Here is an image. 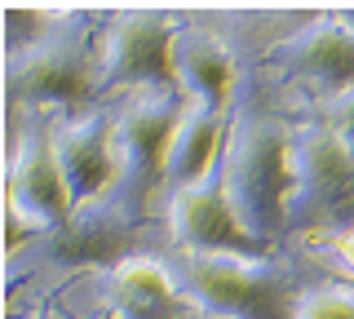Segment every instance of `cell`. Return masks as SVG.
Here are the masks:
<instances>
[{
    "instance_id": "6",
    "label": "cell",
    "mask_w": 354,
    "mask_h": 319,
    "mask_svg": "<svg viewBox=\"0 0 354 319\" xmlns=\"http://www.w3.org/2000/svg\"><path fill=\"white\" fill-rule=\"evenodd\" d=\"M354 226V156L324 116H292V195L288 239Z\"/></svg>"
},
{
    "instance_id": "12",
    "label": "cell",
    "mask_w": 354,
    "mask_h": 319,
    "mask_svg": "<svg viewBox=\"0 0 354 319\" xmlns=\"http://www.w3.org/2000/svg\"><path fill=\"white\" fill-rule=\"evenodd\" d=\"M226 129H230V116L208 111L199 102H186V111L173 129V142H169V160H164V213H169V200L191 191L195 182H204L221 164Z\"/></svg>"
},
{
    "instance_id": "5",
    "label": "cell",
    "mask_w": 354,
    "mask_h": 319,
    "mask_svg": "<svg viewBox=\"0 0 354 319\" xmlns=\"http://www.w3.org/2000/svg\"><path fill=\"white\" fill-rule=\"evenodd\" d=\"M115 111V186L102 200L129 230H164V160L173 129L186 111L182 93H129L111 102Z\"/></svg>"
},
{
    "instance_id": "2",
    "label": "cell",
    "mask_w": 354,
    "mask_h": 319,
    "mask_svg": "<svg viewBox=\"0 0 354 319\" xmlns=\"http://www.w3.org/2000/svg\"><path fill=\"white\" fill-rule=\"evenodd\" d=\"M221 186L239 226L261 248H283L288 195H292V116L248 89L230 111Z\"/></svg>"
},
{
    "instance_id": "3",
    "label": "cell",
    "mask_w": 354,
    "mask_h": 319,
    "mask_svg": "<svg viewBox=\"0 0 354 319\" xmlns=\"http://www.w3.org/2000/svg\"><path fill=\"white\" fill-rule=\"evenodd\" d=\"M106 9L62 5V18L36 49L5 62V120L22 111L80 116L97 107V49Z\"/></svg>"
},
{
    "instance_id": "1",
    "label": "cell",
    "mask_w": 354,
    "mask_h": 319,
    "mask_svg": "<svg viewBox=\"0 0 354 319\" xmlns=\"http://www.w3.org/2000/svg\"><path fill=\"white\" fill-rule=\"evenodd\" d=\"M151 253L199 315L213 319H297L319 271L292 244L274 253H195L155 235Z\"/></svg>"
},
{
    "instance_id": "15",
    "label": "cell",
    "mask_w": 354,
    "mask_h": 319,
    "mask_svg": "<svg viewBox=\"0 0 354 319\" xmlns=\"http://www.w3.org/2000/svg\"><path fill=\"white\" fill-rule=\"evenodd\" d=\"M301 257L328 280H346L354 284V226L332 230V235H306V239H288Z\"/></svg>"
},
{
    "instance_id": "18",
    "label": "cell",
    "mask_w": 354,
    "mask_h": 319,
    "mask_svg": "<svg viewBox=\"0 0 354 319\" xmlns=\"http://www.w3.org/2000/svg\"><path fill=\"white\" fill-rule=\"evenodd\" d=\"M22 319H71L62 311V306H40V311H31V315H22Z\"/></svg>"
},
{
    "instance_id": "10",
    "label": "cell",
    "mask_w": 354,
    "mask_h": 319,
    "mask_svg": "<svg viewBox=\"0 0 354 319\" xmlns=\"http://www.w3.org/2000/svg\"><path fill=\"white\" fill-rule=\"evenodd\" d=\"M53 147H58V164L66 191H71L75 208L102 204L115 186V111L111 102H97L80 116L53 120Z\"/></svg>"
},
{
    "instance_id": "9",
    "label": "cell",
    "mask_w": 354,
    "mask_h": 319,
    "mask_svg": "<svg viewBox=\"0 0 354 319\" xmlns=\"http://www.w3.org/2000/svg\"><path fill=\"white\" fill-rule=\"evenodd\" d=\"M173 75H177V89H182L186 102H199L221 116L235 111L243 80H248L235 49L208 23H199L195 9H182V27L173 36Z\"/></svg>"
},
{
    "instance_id": "8",
    "label": "cell",
    "mask_w": 354,
    "mask_h": 319,
    "mask_svg": "<svg viewBox=\"0 0 354 319\" xmlns=\"http://www.w3.org/2000/svg\"><path fill=\"white\" fill-rule=\"evenodd\" d=\"M53 120L58 111H22L5 120V213L36 235L71 222L75 213L53 147Z\"/></svg>"
},
{
    "instance_id": "17",
    "label": "cell",
    "mask_w": 354,
    "mask_h": 319,
    "mask_svg": "<svg viewBox=\"0 0 354 319\" xmlns=\"http://www.w3.org/2000/svg\"><path fill=\"white\" fill-rule=\"evenodd\" d=\"M310 116V111H306ZM315 116H324L332 129H337V138L350 147V156H354V89L350 93H341V98H332V102L324 107H315Z\"/></svg>"
},
{
    "instance_id": "14",
    "label": "cell",
    "mask_w": 354,
    "mask_h": 319,
    "mask_svg": "<svg viewBox=\"0 0 354 319\" xmlns=\"http://www.w3.org/2000/svg\"><path fill=\"white\" fill-rule=\"evenodd\" d=\"M62 18V5H5L0 23H5V62L18 53L36 49Z\"/></svg>"
},
{
    "instance_id": "16",
    "label": "cell",
    "mask_w": 354,
    "mask_h": 319,
    "mask_svg": "<svg viewBox=\"0 0 354 319\" xmlns=\"http://www.w3.org/2000/svg\"><path fill=\"white\" fill-rule=\"evenodd\" d=\"M297 319H354V284L319 275L297 306Z\"/></svg>"
},
{
    "instance_id": "11",
    "label": "cell",
    "mask_w": 354,
    "mask_h": 319,
    "mask_svg": "<svg viewBox=\"0 0 354 319\" xmlns=\"http://www.w3.org/2000/svg\"><path fill=\"white\" fill-rule=\"evenodd\" d=\"M160 239H169L177 248H195V253H274V248H261L239 226V217L230 213L226 186H221V164L204 182H195L191 191L169 200Z\"/></svg>"
},
{
    "instance_id": "13",
    "label": "cell",
    "mask_w": 354,
    "mask_h": 319,
    "mask_svg": "<svg viewBox=\"0 0 354 319\" xmlns=\"http://www.w3.org/2000/svg\"><path fill=\"white\" fill-rule=\"evenodd\" d=\"M199 23H208L235 49V58L243 62V71L261 67L288 36H297L315 9H195Z\"/></svg>"
},
{
    "instance_id": "7",
    "label": "cell",
    "mask_w": 354,
    "mask_h": 319,
    "mask_svg": "<svg viewBox=\"0 0 354 319\" xmlns=\"http://www.w3.org/2000/svg\"><path fill=\"white\" fill-rule=\"evenodd\" d=\"M182 9H106L97 49V102L129 93H182L173 75V36Z\"/></svg>"
},
{
    "instance_id": "4",
    "label": "cell",
    "mask_w": 354,
    "mask_h": 319,
    "mask_svg": "<svg viewBox=\"0 0 354 319\" xmlns=\"http://www.w3.org/2000/svg\"><path fill=\"white\" fill-rule=\"evenodd\" d=\"M243 89L274 102L288 116L354 89V9H315V18L288 36L261 67L248 71Z\"/></svg>"
},
{
    "instance_id": "19",
    "label": "cell",
    "mask_w": 354,
    "mask_h": 319,
    "mask_svg": "<svg viewBox=\"0 0 354 319\" xmlns=\"http://www.w3.org/2000/svg\"><path fill=\"white\" fill-rule=\"evenodd\" d=\"M186 319H213V315H199V311H191V315H186Z\"/></svg>"
}]
</instances>
